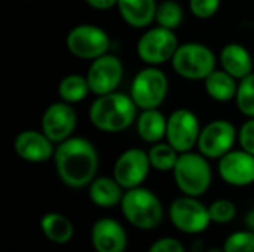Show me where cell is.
<instances>
[{
	"label": "cell",
	"mask_w": 254,
	"mask_h": 252,
	"mask_svg": "<svg viewBox=\"0 0 254 252\" xmlns=\"http://www.w3.org/2000/svg\"><path fill=\"white\" fill-rule=\"evenodd\" d=\"M238 141V131L235 125L226 119H217L207 123L199 134L198 151L207 159H220L234 150Z\"/></svg>",
	"instance_id": "30bf717a"
},
{
	"label": "cell",
	"mask_w": 254,
	"mask_h": 252,
	"mask_svg": "<svg viewBox=\"0 0 254 252\" xmlns=\"http://www.w3.org/2000/svg\"><path fill=\"white\" fill-rule=\"evenodd\" d=\"M27 1H33V0H27Z\"/></svg>",
	"instance_id": "8d00e7d4"
},
{
	"label": "cell",
	"mask_w": 254,
	"mask_h": 252,
	"mask_svg": "<svg viewBox=\"0 0 254 252\" xmlns=\"http://www.w3.org/2000/svg\"><path fill=\"white\" fill-rule=\"evenodd\" d=\"M152 169L149 153L143 149L132 147L119 154L113 165V178L124 190L140 187Z\"/></svg>",
	"instance_id": "7c38bea8"
},
{
	"label": "cell",
	"mask_w": 254,
	"mask_h": 252,
	"mask_svg": "<svg viewBox=\"0 0 254 252\" xmlns=\"http://www.w3.org/2000/svg\"><path fill=\"white\" fill-rule=\"evenodd\" d=\"M121 209L125 220L140 230H153L164 220V205L149 189L135 187L125 190Z\"/></svg>",
	"instance_id": "3957f363"
},
{
	"label": "cell",
	"mask_w": 254,
	"mask_h": 252,
	"mask_svg": "<svg viewBox=\"0 0 254 252\" xmlns=\"http://www.w3.org/2000/svg\"><path fill=\"white\" fill-rule=\"evenodd\" d=\"M40 229L46 239L58 245L70 242L74 235V226L71 220L58 212L45 214L40 220Z\"/></svg>",
	"instance_id": "603a6c76"
},
{
	"label": "cell",
	"mask_w": 254,
	"mask_h": 252,
	"mask_svg": "<svg viewBox=\"0 0 254 252\" xmlns=\"http://www.w3.org/2000/svg\"><path fill=\"white\" fill-rule=\"evenodd\" d=\"M147 252H186L180 241L174 238H161L155 241Z\"/></svg>",
	"instance_id": "1f68e13d"
},
{
	"label": "cell",
	"mask_w": 254,
	"mask_h": 252,
	"mask_svg": "<svg viewBox=\"0 0 254 252\" xmlns=\"http://www.w3.org/2000/svg\"><path fill=\"white\" fill-rule=\"evenodd\" d=\"M185 18V12L183 7L180 6L179 1L176 0H162L161 3H158V9H156V24L168 28V30H177Z\"/></svg>",
	"instance_id": "484cf974"
},
{
	"label": "cell",
	"mask_w": 254,
	"mask_h": 252,
	"mask_svg": "<svg viewBox=\"0 0 254 252\" xmlns=\"http://www.w3.org/2000/svg\"><path fill=\"white\" fill-rule=\"evenodd\" d=\"M76 125L77 114L73 105L64 101H57L48 105L40 120V129L54 144H61L71 138Z\"/></svg>",
	"instance_id": "5bb4252c"
},
{
	"label": "cell",
	"mask_w": 254,
	"mask_h": 252,
	"mask_svg": "<svg viewBox=\"0 0 254 252\" xmlns=\"http://www.w3.org/2000/svg\"><path fill=\"white\" fill-rule=\"evenodd\" d=\"M211 223L216 224H229L237 217V205L229 199H217L210 206Z\"/></svg>",
	"instance_id": "83f0119b"
},
{
	"label": "cell",
	"mask_w": 254,
	"mask_h": 252,
	"mask_svg": "<svg viewBox=\"0 0 254 252\" xmlns=\"http://www.w3.org/2000/svg\"><path fill=\"white\" fill-rule=\"evenodd\" d=\"M147 153L152 168L159 172H168V171L173 172L177 159L180 156V153L170 143H162V141L153 144Z\"/></svg>",
	"instance_id": "d4e9b609"
},
{
	"label": "cell",
	"mask_w": 254,
	"mask_h": 252,
	"mask_svg": "<svg viewBox=\"0 0 254 252\" xmlns=\"http://www.w3.org/2000/svg\"><path fill=\"white\" fill-rule=\"evenodd\" d=\"M173 70L186 80H205L217 65L216 53L202 43L188 42L177 48L173 59Z\"/></svg>",
	"instance_id": "5b68a950"
},
{
	"label": "cell",
	"mask_w": 254,
	"mask_h": 252,
	"mask_svg": "<svg viewBox=\"0 0 254 252\" xmlns=\"http://www.w3.org/2000/svg\"><path fill=\"white\" fill-rule=\"evenodd\" d=\"M207 252H225V251H223V248H222V250H219V248H213V250H210V251H207Z\"/></svg>",
	"instance_id": "d590c367"
},
{
	"label": "cell",
	"mask_w": 254,
	"mask_h": 252,
	"mask_svg": "<svg viewBox=\"0 0 254 252\" xmlns=\"http://www.w3.org/2000/svg\"><path fill=\"white\" fill-rule=\"evenodd\" d=\"M138 107L131 95L124 92H110L97 97L88 111L91 125L106 134H119L127 131L137 120Z\"/></svg>",
	"instance_id": "7a4b0ae2"
},
{
	"label": "cell",
	"mask_w": 254,
	"mask_h": 252,
	"mask_svg": "<svg viewBox=\"0 0 254 252\" xmlns=\"http://www.w3.org/2000/svg\"><path fill=\"white\" fill-rule=\"evenodd\" d=\"M222 0H189L190 13L198 19H210L220 9Z\"/></svg>",
	"instance_id": "f546056e"
},
{
	"label": "cell",
	"mask_w": 254,
	"mask_h": 252,
	"mask_svg": "<svg viewBox=\"0 0 254 252\" xmlns=\"http://www.w3.org/2000/svg\"><path fill=\"white\" fill-rule=\"evenodd\" d=\"M54 143L43 134V131L25 129L21 131L13 141V150L19 159L30 163H43L54 159Z\"/></svg>",
	"instance_id": "2e32d148"
},
{
	"label": "cell",
	"mask_w": 254,
	"mask_h": 252,
	"mask_svg": "<svg viewBox=\"0 0 254 252\" xmlns=\"http://www.w3.org/2000/svg\"><path fill=\"white\" fill-rule=\"evenodd\" d=\"M238 110L247 117H254V73L241 79L238 83V92L235 97Z\"/></svg>",
	"instance_id": "4316f807"
},
{
	"label": "cell",
	"mask_w": 254,
	"mask_h": 252,
	"mask_svg": "<svg viewBox=\"0 0 254 252\" xmlns=\"http://www.w3.org/2000/svg\"><path fill=\"white\" fill-rule=\"evenodd\" d=\"M57 91H58L60 100L71 105L83 101L91 94V88H89L86 76L76 74V73L64 76L60 80Z\"/></svg>",
	"instance_id": "cb8c5ba5"
},
{
	"label": "cell",
	"mask_w": 254,
	"mask_h": 252,
	"mask_svg": "<svg viewBox=\"0 0 254 252\" xmlns=\"http://www.w3.org/2000/svg\"><path fill=\"white\" fill-rule=\"evenodd\" d=\"M88 187L91 202L100 208H113L121 205L125 193L122 186L113 177H98Z\"/></svg>",
	"instance_id": "44dd1931"
},
{
	"label": "cell",
	"mask_w": 254,
	"mask_h": 252,
	"mask_svg": "<svg viewBox=\"0 0 254 252\" xmlns=\"http://www.w3.org/2000/svg\"><path fill=\"white\" fill-rule=\"evenodd\" d=\"M168 217L171 224L186 235L202 233L211 223L208 206H205L198 198L186 195L171 202Z\"/></svg>",
	"instance_id": "9c48e42d"
},
{
	"label": "cell",
	"mask_w": 254,
	"mask_h": 252,
	"mask_svg": "<svg viewBox=\"0 0 254 252\" xmlns=\"http://www.w3.org/2000/svg\"><path fill=\"white\" fill-rule=\"evenodd\" d=\"M238 143L243 150L254 154V117L241 125L238 131Z\"/></svg>",
	"instance_id": "4dcf8cb0"
},
{
	"label": "cell",
	"mask_w": 254,
	"mask_h": 252,
	"mask_svg": "<svg viewBox=\"0 0 254 252\" xmlns=\"http://www.w3.org/2000/svg\"><path fill=\"white\" fill-rule=\"evenodd\" d=\"M190 252H204V242H202V241H196V242L192 245Z\"/></svg>",
	"instance_id": "e575fe53"
},
{
	"label": "cell",
	"mask_w": 254,
	"mask_h": 252,
	"mask_svg": "<svg viewBox=\"0 0 254 252\" xmlns=\"http://www.w3.org/2000/svg\"><path fill=\"white\" fill-rule=\"evenodd\" d=\"M121 18L132 28L146 30L156 19V0H118Z\"/></svg>",
	"instance_id": "ac0fdd59"
},
{
	"label": "cell",
	"mask_w": 254,
	"mask_h": 252,
	"mask_svg": "<svg viewBox=\"0 0 254 252\" xmlns=\"http://www.w3.org/2000/svg\"><path fill=\"white\" fill-rule=\"evenodd\" d=\"M91 244L95 252H125L128 236L119 221L104 217L92 224Z\"/></svg>",
	"instance_id": "e0dca14e"
},
{
	"label": "cell",
	"mask_w": 254,
	"mask_h": 252,
	"mask_svg": "<svg viewBox=\"0 0 254 252\" xmlns=\"http://www.w3.org/2000/svg\"><path fill=\"white\" fill-rule=\"evenodd\" d=\"M225 252H254V233L252 230H241L229 235L223 244Z\"/></svg>",
	"instance_id": "f1b7e54d"
},
{
	"label": "cell",
	"mask_w": 254,
	"mask_h": 252,
	"mask_svg": "<svg viewBox=\"0 0 254 252\" xmlns=\"http://www.w3.org/2000/svg\"><path fill=\"white\" fill-rule=\"evenodd\" d=\"M54 165L63 184L70 189H83L95 180L100 157L89 140L71 137L57 144Z\"/></svg>",
	"instance_id": "6da1fadb"
},
{
	"label": "cell",
	"mask_w": 254,
	"mask_h": 252,
	"mask_svg": "<svg viewBox=\"0 0 254 252\" xmlns=\"http://www.w3.org/2000/svg\"><path fill=\"white\" fill-rule=\"evenodd\" d=\"M219 62L222 68L237 80H241L253 73V56L250 50L241 43L232 42L225 45L219 53Z\"/></svg>",
	"instance_id": "d6986e66"
},
{
	"label": "cell",
	"mask_w": 254,
	"mask_h": 252,
	"mask_svg": "<svg viewBox=\"0 0 254 252\" xmlns=\"http://www.w3.org/2000/svg\"><path fill=\"white\" fill-rule=\"evenodd\" d=\"M180 46L174 30L164 28L161 25L149 27L140 36L135 50L138 58L146 65H162L171 62L177 48Z\"/></svg>",
	"instance_id": "52a82bcc"
},
{
	"label": "cell",
	"mask_w": 254,
	"mask_h": 252,
	"mask_svg": "<svg viewBox=\"0 0 254 252\" xmlns=\"http://www.w3.org/2000/svg\"><path fill=\"white\" fill-rule=\"evenodd\" d=\"M85 76L88 79L91 94L97 97L106 95L119 88L124 79V64L119 56L107 52L91 61Z\"/></svg>",
	"instance_id": "4fadbf2b"
},
{
	"label": "cell",
	"mask_w": 254,
	"mask_h": 252,
	"mask_svg": "<svg viewBox=\"0 0 254 252\" xmlns=\"http://www.w3.org/2000/svg\"><path fill=\"white\" fill-rule=\"evenodd\" d=\"M201 129L199 119L192 110L177 108L168 116L165 138L179 153H188L198 146Z\"/></svg>",
	"instance_id": "8fae6325"
},
{
	"label": "cell",
	"mask_w": 254,
	"mask_h": 252,
	"mask_svg": "<svg viewBox=\"0 0 254 252\" xmlns=\"http://www.w3.org/2000/svg\"><path fill=\"white\" fill-rule=\"evenodd\" d=\"M110 45L109 33L95 24H79L73 27L65 37L67 50L73 56L86 61H94L107 53Z\"/></svg>",
	"instance_id": "ba28073f"
},
{
	"label": "cell",
	"mask_w": 254,
	"mask_h": 252,
	"mask_svg": "<svg viewBox=\"0 0 254 252\" xmlns=\"http://www.w3.org/2000/svg\"><path fill=\"white\" fill-rule=\"evenodd\" d=\"M168 77L156 65H147L132 79L129 95L140 110L159 108L168 97Z\"/></svg>",
	"instance_id": "8992f818"
},
{
	"label": "cell",
	"mask_w": 254,
	"mask_h": 252,
	"mask_svg": "<svg viewBox=\"0 0 254 252\" xmlns=\"http://www.w3.org/2000/svg\"><path fill=\"white\" fill-rule=\"evenodd\" d=\"M238 83L234 76L226 73L223 68L222 70H214L205 80H204V88L207 95L217 102H229L235 100L237 92H238Z\"/></svg>",
	"instance_id": "7402d4cb"
},
{
	"label": "cell",
	"mask_w": 254,
	"mask_h": 252,
	"mask_svg": "<svg viewBox=\"0 0 254 252\" xmlns=\"http://www.w3.org/2000/svg\"><path fill=\"white\" fill-rule=\"evenodd\" d=\"M85 3L95 10H109L118 6V0H85Z\"/></svg>",
	"instance_id": "d6a6232c"
},
{
	"label": "cell",
	"mask_w": 254,
	"mask_h": 252,
	"mask_svg": "<svg viewBox=\"0 0 254 252\" xmlns=\"http://www.w3.org/2000/svg\"><path fill=\"white\" fill-rule=\"evenodd\" d=\"M167 120L168 117H165L159 108L141 110L135 120L138 137L149 144L161 143L167 137Z\"/></svg>",
	"instance_id": "ffe728a7"
},
{
	"label": "cell",
	"mask_w": 254,
	"mask_h": 252,
	"mask_svg": "<svg viewBox=\"0 0 254 252\" xmlns=\"http://www.w3.org/2000/svg\"><path fill=\"white\" fill-rule=\"evenodd\" d=\"M173 177L177 189L186 195L199 198L205 195L213 181V171L208 159L199 151L180 153L173 169Z\"/></svg>",
	"instance_id": "277c9868"
},
{
	"label": "cell",
	"mask_w": 254,
	"mask_h": 252,
	"mask_svg": "<svg viewBox=\"0 0 254 252\" xmlns=\"http://www.w3.org/2000/svg\"><path fill=\"white\" fill-rule=\"evenodd\" d=\"M220 178L234 187H247L254 183V154L240 149L231 150L219 159Z\"/></svg>",
	"instance_id": "9a60e30c"
},
{
	"label": "cell",
	"mask_w": 254,
	"mask_h": 252,
	"mask_svg": "<svg viewBox=\"0 0 254 252\" xmlns=\"http://www.w3.org/2000/svg\"><path fill=\"white\" fill-rule=\"evenodd\" d=\"M246 226L249 230H252L254 233V208L246 215Z\"/></svg>",
	"instance_id": "836d02e7"
}]
</instances>
